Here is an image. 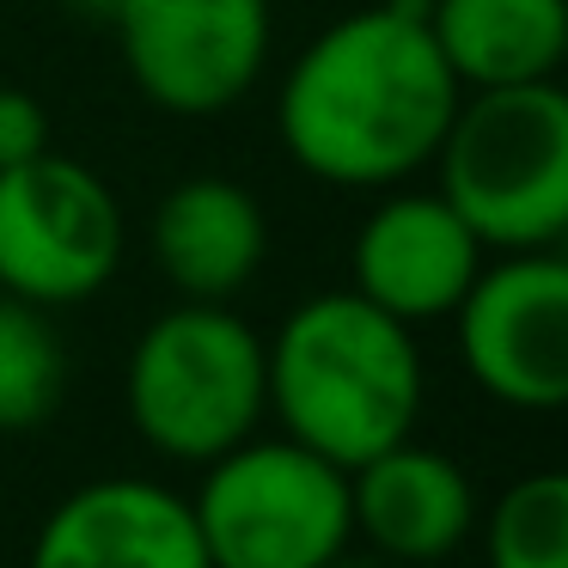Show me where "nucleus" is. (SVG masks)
I'll use <instances>...</instances> for the list:
<instances>
[{
	"mask_svg": "<svg viewBox=\"0 0 568 568\" xmlns=\"http://www.w3.org/2000/svg\"><path fill=\"white\" fill-rule=\"evenodd\" d=\"M465 99L428 31V0L331 19L275 87V141L331 190H392L428 172Z\"/></svg>",
	"mask_w": 568,
	"mask_h": 568,
	"instance_id": "nucleus-1",
	"label": "nucleus"
},
{
	"mask_svg": "<svg viewBox=\"0 0 568 568\" xmlns=\"http://www.w3.org/2000/svg\"><path fill=\"white\" fill-rule=\"evenodd\" d=\"M263 367L282 434L343 470L409 440L428 397L416 324L379 312L355 287L300 300L275 336H263Z\"/></svg>",
	"mask_w": 568,
	"mask_h": 568,
	"instance_id": "nucleus-2",
	"label": "nucleus"
},
{
	"mask_svg": "<svg viewBox=\"0 0 568 568\" xmlns=\"http://www.w3.org/2000/svg\"><path fill=\"white\" fill-rule=\"evenodd\" d=\"M440 196L489 251H544L568 233V87H477L434 153Z\"/></svg>",
	"mask_w": 568,
	"mask_h": 568,
	"instance_id": "nucleus-3",
	"label": "nucleus"
},
{
	"mask_svg": "<svg viewBox=\"0 0 568 568\" xmlns=\"http://www.w3.org/2000/svg\"><path fill=\"white\" fill-rule=\"evenodd\" d=\"M123 404L153 453L172 465H209L270 416L263 336L226 300H178L129 348Z\"/></svg>",
	"mask_w": 568,
	"mask_h": 568,
	"instance_id": "nucleus-4",
	"label": "nucleus"
},
{
	"mask_svg": "<svg viewBox=\"0 0 568 568\" xmlns=\"http://www.w3.org/2000/svg\"><path fill=\"white\" fill-rule=\"evenodd\" d=\"M214 568H324L355 544L348 470L300 440H239L190 495Z\"/></svg>",
	"mask_w": 568,
	"mask_h": 568,
	"instance_id": "nucleus-5",
	"label": "nucleus"
},
{
	"mask_svg": "<svg viewBox=\"0 0 568 568\" xmlns=\"http://www.w3.org/2000/svg\"><path fill=\"white\" fill-rule=\"evenodd\" d=\"M123 270V202L68 153L0 172V294L31 306H87Z\"/></svg>",
	"mask_w": 568,
	"mask_h": 568,
	"instance_id": "nucleus-6",
	"label": "nucleus"
},
{
	"mask_svg": "<svg viewBox=\"0 0 568 568\" xmlns=\"http://www.w3.org/2000/svg\"><path fill=\"white\" fill-rule=\"evenodd\" d=\"M111 38L135 92L165 116H226L270 68V0H123Z\"/></svg>",
	"mask_w": 568,
	"mask_h": 568,
	"instance_id": "nucleus-7",
	"label": "nucleus"
},
{
	"mask_svg": "<svg viewBox=\"0 0 568 568\" xmlns=\"http://www.w3.org/2000/svg\"><path fill=\"white\" fill-rule=\"evenodd\" d=\"M470 385L519 416L568 409V257L501 251L453 312Z\"/></svg>",
	"mask_w": 568,
	"mask_h": 568,
	"instance_id": "nucleus-8",
	"label": "nucleus"
},
{
	"mask_svg": "<svg viewBox=\"0 0 568 568\" xmlns=\"http://www.w3.org/2000/svg\"><path fill=\"white\" fill-rule=\"evenodd\" d=\"M483 263H489V245L440 190L392 184L348 245V275H355L348 287L422 331V324L453 318Z\"/></svg>",
	"mask_w": 568,
	"mask_h": 568,
	"instance_id": "nucleus-9",
	"label": "nucleus"
},
{
	"mask_svg": "<svg viewBox=\"0 0 568 568\" xmlns=\"http://www.w3.org/2000/svg\"><path fill=\"white\" fill-rule=\"evenodd\" d=\"M26 568H214L190 495L153 477H92L43 514Z\"/></svg>",
	"mask_w": 568,
	"mask_h": 568,
	"instance_id": "nucleus-10",
	"label": "nucleus"
},
{
	"mask_svg": "<svg viewBox=\"0 0 568 568\" xmlns=\"http://www.w3.org/2000/svg\"><path fill=\"white\" fill-rule=\"evenodd\" d=\"M348 507L355 538L397 568H434L470 544L483 526V495L470 470L416 434L348 470Z\"/></svg>",
	"mask_w": 568,
	"mask_h": 568,
	"instance_id": "nucleus-11",
	"label": "nucleus"
},
{
	"mask_svg": "<svg viewBox=\"0 0 568 568\" xmlns=\"http://www.w3.org/2000/svg\"><path fill=\"white\" fill-rule=\"evenodd\" d=\"M148 251L178 300H214L221 306L257 282L263 257H270V221H263V202L239 178L196 172L160 196Z\"/></svg>",
	"mask_w": 568,
	"mask_h": 568,
	"instance_id": "nucleus-12",
	"label": "nucleus"
},
{
	"mask_svg": "<svg viewBox=\"0 0 568 568\" xmlns=\"http://www.w3.org/2000/svg\"><path fill=\"white\" fill-rule=\"evenodd\" d=\"M428 31L465 92L556 80L568 62V0H428Z\"/></svg>",
	"mask_w": 568,
	"mask_h": 568,
	"instance_id": "nucleus-13",
	"label": "nucleus"
},
{
	"mask_svg": "<svg viewBox=\"0 0 568 568\" xmlns=\"http://www.w3.org/2000/svg\"><path fill=\"white\" fill-rule=\"evenodd\" d=\"M68 348L50 306L0 294V434H26L62 409Z\"/></svg>",
	"mask_w": 568,
	"mask_h": 568,
	"instance_id": "nucleus-14",
	"label": "nucleus"
},
{
	"mask_svg": "<svg viewBox=\"0 0 568 568\" xmlns=\"http://www.w3.org/2000/svg\"><path fill=\"white\" fill-rule=\"evenodd\" d=\"M477 531L489 568H568V470L507 483Z\"/></svg>",
	"mask_w": 568,
	"mask_h": 568,
	"instance_id": "nucleus-15",
	"label": "nucleus"
},
{
	"mask_svg": "<svg viewBox=\"0 0 568 568\" xmlns=\"http://www.w3.org/2000/svg\"><path fill=\"white\" fill-rule=\"evenodd\" d=\"M50 148H55L50 104L26 87H0V172L38 160V153H50Z\"/></svg>",
	"mask_w": 568,
	"mask_h": 568,
	"instance_id": "nucleus-16",
	"label": "nucleus"
},
{
	"mask_svg": "<svg viewBox=\"0 0 568 568\" xmlns=\"http://www.w3.org/2000/svg\"><path fill=\"white\" fill-rule=\"evenodd\" d=\"M62 7L80 19V26H99V31H111V19H116V7H123V0H62Z\"/></svg>",
	"mask_w": 568,
	"mask_h": 568,
	"instance_id": "nucleus-17",
	"label": "nucleus"
},
{
	"mask_svg": "<svg viewBox=\"0 0 568 568\" xmlns=\"http://www.w3.org/2000/svg\"><path fill=\"white\" fill-rule=\"evenodd\" d=\"M324 568H397V562H385V556H373V550H355V544H348V550H343V556H331Z\"/></svg>",
	"mask_w": 568,
	"mask_h": 568,
	"instance_id": "nucleus-18",
	"label": "nucleus"
},
{
	"mask_svg": "<svg viewBox=\"0 0 568 568\" xmlns=\"http://www.w3.org/2000/svg\"><path fill=\"white\" fill-rule=\"evenodd\" d=\"M556 251H562V257H568V233H562V239H556Z\"/></svg>",
	"mask_w": 568,
	"mask_h": 568,
	"instance_id": "nucleus-19",
	"label": "nucleus"
}]
</instances>
